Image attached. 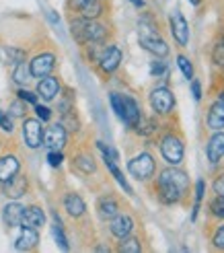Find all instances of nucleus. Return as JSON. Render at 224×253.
Segmentation results:
<instances>
[{"instance_id": "nucleus-1", "label": "nucleus", "mask_w": 224, "mask_h": 253, "mask_svg": "<svg viewBox=\"0 0 224 253\" xmlns=\"http://www.w3.org/2000/svg\"><path fill=\"white\" fill-rule=\"evenodd\" d=\"M187 175L177 169H165L158 177V200L163 204H177L187 189Z\"/></svg>"}, {"instance_id": "nucleus-2", "label": "nucleus", "mask_w": 224, "mask_h": 253, "mask_svg": "<svg viewBox=\"0 0 224 253\" xmlns=\"http://www.w3.org/2000/svg\"><path fill=\"white\" fill-rule=\"evenodd\" d=\"M70 33L78 43H91V42H103L107 37V27L101 23L91 21V19H72L70 23Z\"/></svg>"}, {"instance_id": "nucleus-3", "label": "nucleus", "mask_w": 224, "mask_h": 253, "mask_svg": "<svg viewBox=\"0 0 224 253\" xmlns=\"http://www.w3.org/2000/svg\"><path fill=\"white\" fill-rule=\"evenodd\" d=\"M138 40H140V45L146 49V52L154 54L156 58H165V56L169 54V45L165 43L163 37L156 33V27L152 25L150 19H142V21H140Z\"/></svg>"}, {"instance_id": "nucleus-4", "label": "nucleus", "mask_w": 224, "mask_h": 253, "mask_svg": "<svg viewBox=\"0 0 224 253\" xmlns=\"http://www.w3.org/2000/svg\"><path fill=\"white\" fill-rule=\"evenodd\" d=\"M183 153H185V148H183L181 138L173 136V134L163 138V142H160V155H163V159L169 163V165H173V167L181 165Z\"/></svg>"}, {"instance_id": "nucleus-5", "label": "nucleus", "mask_w": 224, "mask_h": 253, "mask_svg": "<svg viewBox=\"0 0 224 253\" xmlns=\"http://www.w3.org/2000/svg\"><path fill=\"white\" fill-rule=\"evenodd\" d=\"M128 171L136 177V179H150L152 173H154V159L148 155V153H140L136 155L130 163H128Z\"/></svg>"}, {"instance_id": "nucleus-6", "label": "nucleus", "mask_w": 224, "mask_h": 253, "mask_svg": "<svg viewBox=\"0 0 224 253\" xmlns=\"http://www.w3.org/2000/svg\"><path fill=\"white\" fill-rule=\"evenodd\" d=\"M23 138L29 148H39L43 144V128L39 118H27L23 122Z\"/></svg>"}, {"instance_id": "nucleus-7", "label": "nucleus", "mask_w": 224, "mask_h": 253, "mask_svg": "<svg viewBox=\"0 0 224 253\" xmlns=\"http://www.w3.org/2000/svg\"><path fill=\"white\" fill-rule=\"evenodd\" d=\"M56 68V56L54 54H37L31 62H29V72L33 79H43L47 74H52V70Z\"/></svg>"}, {"instance_id": "nucleus-8", "label": "nucleus", "mask_w": 224, "mask_h": 253, "mask_svg": "<svg viewBox=\"0 0 224 253\" xmlns=\"http://www.w3.org/2000/svg\"><path fill=\"white\" fill-rule=\"evenodd\" d=\"M150 105H152V109L156 113L167 116V113H171L173 105H175V97H173V93L169 91L167 86H158L150 93Z\"/></svg>"}, {"instance_id": "nucleus-9", "label": "nucleus", "mask_w": 224, "mask_h": 253, "mask_svg": "<svg viewBox=\"0 0 224 253\" xmlns=\"http://www.w3.org/2000/svg\"><path fill=\"white\" fill-rule=\"evenodd\" d=\"M66 128L62 124H52L47 130H43V146L49 150H62L66 146Z\"/></svg>"}, {"instance_id": "nucleus-10", "label": "nucleus", "mask_w": 224, "mask_h": 253, "mask_svg": "<svg viewBox=\"0 0 224 253\" xmlns=\"http://www.w3.org/2000/svg\"><path fill=\"white\" fill-rule=\"evenodd\" d=\"M119 64H121V49L117 45H107L103 49L101 58H99V68H101V72L111 74L119 68Z\"/></svg>"}, {"instance_id": "nucleus-11", "label": "nucleus", "mask_w": 224, "mask_h": 253, "mask_svg": "<svg viewBox=\"0 0 224 253\" xmlns=\"http://www.w3.org/2000/svg\"><path fill=\"white\" fill-rule=\"evenodd\" d=\"M109 231H111V235H113L115 239H119V241H121V239H126V237H130L132 231H134L132 216H128V214H117L115 218H111Z\"/></svg>"}, {"instance_id": "nucleus-12", "label": "nucleus", "mask_w": 224, "mask_h": 253, "mask_svg": "<svg viewBox=\"0 0 224 253\" xmlns=\"http://www.w3.org/2000/svg\"><path fill=\"white\" fill-rule=\"evenodd\" d=\"M171 33L173 37L177 40L179 45H187L189 43V27H187V21L183 19V15L179 10L173 12L171 17Z\"/></svg>"}, {"instance_id": "nucleus-13", "label": "nucleus", "mask_w": 224, "mask_h": 253, "mask_svg": "<svg viewBox=\"0 0 224 253\" xmlns=\"http://www.w3.org/2000/svg\"><path fill=\"white\" fill-rule=\"evenodd\" d=\"M60 81L56 77H52V74H47V77H43L39 81V84H37V95H39L43 101H54L58 95H60Z\"/></svg>"}, {"instance_id": "nucleus-14", "label": "nucleus", "mask_w": 224, "mask_h": 253, "mask_svg": "<svg viewBox=\"0 0 224 253\" xmlns=\"http://www.w3.org/2000/svg\"><path fill=\"white\" fill-rule=\"evenodd\" d=\"M39 243V235H37V229H29V226H23L21 235L15 241V249L17 251H31Z\"/></svg>"}, {"instance_id": "nucleus-15", "label": "nucleus", "mask_w": 224, "mask_h": 253, "mask_svg": "<svg viewBox=\"0 0 224 253\" xmlns=\"http://www.w3.org/2000/svg\"><path fill=\"white\" fill-rule=\"evenodd\" d=\"M140 118H142V113H140L138 103H136L132 97L123 95V118H121V122L126 124L128 128H136V124L140 122Z\"/></svg>"}, {"instance_id": "nucleus-16", "label": "nucleus", "mask_w": 224, "mask_h": 253, "mask_svg": "<svg viewBox=\"0 0 224 253\" xmlns=\"http://www.w3.org/2000/svg\"><path fill=\"white\" fill-rule=\"evenodd\" d=\"M21 171V163L15 155H6L0 159V183H6Z\"/></svg>"}, {"instance_id": "nucleus-17", "label": "nucleus", "mask_w": 224, "mask_h": 253, "mask_svg": "<svg viewBox=\"0 0 224 253\" xmlns=\"http://www.w3.org/2000/svg\"><path fill=\"white\" fill-rule=\"evenodd\" d=\"M45 224V214L41 208L37 206H29L23 210V218H21V226H29V229H39Z\"/></svg>"}, {"instance_id": "nucleus-18", "label": "nucleus", "mask_w": 224, "mask_h": 253, "mask_svg": "<svg viewBox=\"0 0 224 253\" xmlns=\"http://www.w3.org/2000/svg\"><path fill=\"white\" fill-rule=\"evenodd\" d=\"M4 194H6L8 198H12V200L25 196V194H27V177H23V175L17 173L15 177H12V179H8V181L4 183Z\"/></svg>"}, {"instance_id": "nucleus-19", "label": "nucleus", "mask_w": 224, "mask_h": 253, "mask_svg": "<svg viewBox=\"0 0 224 253\" xmlns=\"http://www.w3.org/2000/svg\"><path fill=\"white\" fill-rule=\"evenodd\" d=\"M97 212L103 220H111L119 214V204L111 196H105V198H101L97 202Z\"/></svg>"}, {"instance_id": "nucleus-20", "label": "nucleus", "mask_w": 224, "mask_h": 253, "mask_svg": "<svg viewBox=\"0 0 224 253\" xmlns=\"http://www.w3.org/2000/svg\"><path fill=\"white\" fill-rule=\"evenodd\" d=\"M206 153H208L210 163H218L224 157V132H218V134H214L212 138H210Z\"/></svg>"}, {"instance_id": "nucleus-21", "label": "nucleus", "mask_w": 224, "mask_h": 253, "mask_svg": "<svg viewBox=\"0 0 224 253\" xmlns=\"http://www.w3.org/2000/svg\"><path fill=\"white\" fill-rule=\"evenodd\" d=\"M23 210L25 206H21L19 202H10L2 210V218L8 226H21V218H23Z\"/></svg>"}, {"instance_id": "nucleus-22", "label": "nucleus", "mask_w": 224, "mask_h": 253, "mask_svg": "<svg viewBox=\"0 0 224 253\" xmlns=\"http://www.w3.org/2000/svg\"><path fill=\"white\" fill-rule=\"evenodd\" d=\"M64 208H66V212L70 214L72 218H78V216H82V214H84L86 204H84V200L78 194H68L64 198Z\"/></svg>"}, {"instance_id": "nucleus-23", "label": "nucleus", "mask_w": 224, "mask_h": 253, "mask_svg": "<svg viewBox=\"0 0 224 253\" xmlns=\"http://www.w3.org/2000/svg\"><path fill=\"white\" fill-rule=\"evenodd\" d=\"M208 128L210 130H222L224 128V103H222V101H216V103L210 107Z\"/></svg>"}, {"instance_id": "nucleus-24", "label": "nucleus", "mask_w": 224, "mask_h": 253, "mask_svg": "<svg viewBox=\"0 0 224 253\" xmlns=\"http://www.w3.org/2000/svg\"><path fill=\"white\" fill-rule=\"evenodd\" d=\"M105 12V6H103V2L101 0H91L89 4H84L82 8H80V17L82 19H91V21H95V19H99Z\"/></svg>"}, {"instance_id": "nucleus-25", "label": "nucleus", "mask_w": 224, "mask_h": 253, "mask_svg": "<svg viewBox=\"0 0 224 253\" xmlns=\"http://www.w3.org/2000/svg\"><path fill=\"white\" fill-rule=\"evenodd\" d=\"M52 235H54L56 243H58V247H60L62 251H68V249H70V245H68V239H66V235H64V229H62V222H60V218H58V214H54Z\"/></svg>"}, {"instance_id": "nucleus-26", "label": "nucleus", "mask_w": 224, "mask_h": 253, "mask_svg": "<svg viewBox=\"0 0 224 253\" xmlns=\"http://www.w3.org/2000/svg\"><path fill=\"white\" fill-rule=\"evenodd\" d=\"M105 161V165H107V169L111 171V175H113L115 177V181L123 187V189H126V194H132V187H130V183L126 181V177H123V173L117 169V165H115V161H111V159H103Z\"/></svg>"}, {"instance_id": "nucleus-27", "label": "nucleus", "mask_w": 224, "mask_h": 253, "mask_svg": "<svg viewBox=\"0 0 224 253\" xmlns=\"http://www.w3.org/2000/svg\"><path fill=\"white\" fill-rule=\"evenodd\" d=\"M12 79H15V83H17V84L25 86V84H27V83L31 81V72H29V66L25 64V62H21V64H17L15 72H12Z\"/></svg>"}, {"instance_id": "nucleus-28", "label": "nucleus", "mask_w": 224, "mask_h": 253, "mask_svg": "<svg viewBox=\"0 0 224 253\" xmlns=\"http://www.w3.org/2000/svg\"><path fill=\"white\" fill-rule=\"evenodd\" d=\"M74 167L89 175V173H95V161L89 155H78L76 159H74Z\"/></svg>"}, {"instance_id": "nucleus-29", "label": "nucleus", "mask_w": 224, "mask_h": 253, "mask_svg": "<svg viewBox=\"0 0 224 253\" xmlns=\"http://www.w3.org/2000/svg\"><path fill=\"white\" fill-rule=\"evenodd\" d=\"M64 128L68 130V132H76L78 128H80V122H78V118L74 116V111L70 109V111H66L64 116H62V122H60Z\"/></svg>"}, {"instance_id": "nucleus-30", "label": "nucleus", "mask_w": 224, "mask_h": 253, "mask_svg": "<svg viewBox=\"0 0 224 253\" xmlns=\"http://www.w3.org/2000/svg\"><path fill=\"white\" fill-rule=\"evenodd\" d=\"M117 249H119L121 253H138V251H142V245H140L138 239L126 237V239H121V245H119Z\"/></svg>"}, {"instance_id": "nucleus-31", "label": "nucleus", "mask_w": 224, "mask_h": 253, "mask_svg": "<svg viewBox=\"0 0 224 253\" xmlns=\"http://www.w3.org/2000/svg\"><path fill=\"white\" fill-rule=\"evenodd\" d=\"M136 130H138V134H142V136H150L152 132H156V122L140 118V122L136 124Z\"/></svg>"}, {"instance_id": "nucleus-32", "label": "nucleus", "mask_w": 224, "mask_h": 253, "mask_svg": "<svg viewBox=\"0 0 224 253\" xmlns=\"http://www.w3.org/2000/svg\"><path fill=\"white\" fill-rule=\"evenodd\" d=\"M109 101H111V107H113L115 116L121 120V118H123V95H119V93H111V95H109Z\"/></svg>"}, {"instance_id": "nucleus-33", "label": "nucleus", "mask_w": 224, "mask_h": 253, "mask_svg": "<svg viewBox=\"0 0 224 253\" xmlns=\"http://www.w3.org/2000/svg\"><path fill=\"white\" fill-rule=\"evenodd\" d=\"M177 66L181 68L185 79H193V66H191V62L185 56H177Z\"/></svg>"}, {"instance_id": "nucleus-34", "label": "nucleus", "mask_w": 224, "mask_h": 253, "mask_svg": "<svg viewBox=\"0 0 224 253\" xmlns=\"http://www.w3.org/2000/svg\"><path fill=\"white\" fill-rule=\"evenodd\" d=\"M204 181L200 179L195 183V206H193V212H191V220H195V216H197V210H200V202H202V198H204Z\"/></svg>"}, {"instance_id": "nucleus-35", "label": "nucleus", "mask_w": 224, "mask_h": 253, "mask_svg": "<svg viewBox=\"0 0 224 253\" xmlns=\"http://www.w3.org/2000/svg\"><path fill=\"white\" fill-rule=\"evenodd\" d=\"M97 148L101 150V155H103V159H111V161H117L119 159V155H117V150L115 148H111L109 144H105V142H101L99 140L97 142Z\"/></svg>"}, {"instance_id": "nucleus-36", "label": "nucleus", "mask_w": 224, "mask_h": 253, "mask_svg": "<svg viewBox=\"0 0 224 253\" xmlns=\"http://www.w3.org/2000/svg\"><path fill=\"white\" fill-rule=\"evenodd\" d=\"M210 210H212L214 216L224 218V196L214 198V200H212V204H210Z\"/></svg>"}, {"instance_id": "nucleus-37", "label": "nucleus", "mask_w": 224, "mask_h": 253, "mask_svg": "<svg viewBox=\"0 0 224 253\" xmlns=\"http://www.w3.org/2000/svg\"><path fill=\"white\" fill-rule=\"evenodd\" d=\"M6 54H8V60L12 62V64H21V62H25V52H23V49L6 47Z\"/></svg>"}, {"instance_id": "nucleus-38", "label": "nucleus", "mask_w": 224, "mask_h": 253, "mask_svg": "<svg viewBox=\"0 0 224 253\" xmlns=\"http://www.w3.org/2000/svg\"><path fill=\"white\" fill-rule=\"evenodd\" d=\"M25 113H27V107H25V101H15V103L10 105V116L12 118H25Z\"/></svg>"}, {"instance_id": "nucleus-39", "label": "nucleus", "mask_w": 224, "mask_h": 253, "mask_svg": "<svg viewBox=\"0 0 224 253\" xmlns=\"http://www.w3.org/2000/svg\"><path fill=\"white\" fill-rule=\"evenodd\" d=\"M62 161H64V155H62V150H49V153H47L49 167H60Z\"/></svg>"}, {"instance_id": "nucleus-40", "label": "nucleus", "mask_w": 224, "mask_h": 253, "mask_svg": "<svg viewBox=\"0 0 224 253\" xmlns=\"http://www.w3.org/2000/svg\"><path fill=\"white\" fill-rule=\"evenodd\" d=\"M165 72H167V64L163 60H154L150 64V74H152V77H163Z\"/></svg>"}, {"instance_id": "nucleus-41", "label": "nucleus", "mask_w": 224, "mask_h": 253, "mask_svg": "<svg viewBox=\"0 0 224 253\" xmlns=\"http://www.w3.org/2000/svg\"><path fill=\"white\" fill-rule=\"evenodd\" d=\"M212 60L216 62L218 66H224V42L218 43V45H214V49H212Z\"/></svg>"}, {"instance_id": "nucleus-42", "label": "nucleus", "mask_w": 224, "mask_h": 253, "mask_svg": "<svg viewBox=\"0 0 224 253\" xmlns=\"http://www.w3.org/2000/svg\"><path fill=\"white\" fill-rule=\"evenodd\" d=\"M17 95H19V99H21V101H27V103H31V105H37V95H35V93L21 88V91H19Z\"/></svg>"}, {"instance_id": "nucleus-43", "label": "nucleus", "mask_w": 224, "mask_h": 253, "mask_svg": "<svg viewBox=\"0 0 224 253\" xmlns=\"http://www.w3.org/2000/svg\"><path fill=\"white\" fill-rule=\"evenodd\" d=\"M35 113H37V118H39L41 122L52 120V111H49L45 105H35Z\"/></svg>"}, {"instance_id": "nucleus-44", "label": "nucleus", "mask_w": 224, "mask_h": 253, "mask_svg": "<svg viewBox=\"0 0 224 253\" xmlns=\"http://www.w3.org/2000/svg\"><path fill=\"white\" fill-rule=\"evenodd\" d=\"M89 2H91V0H66V6L70 10H74V12H80V8L84 4H89Z\"/></svg>"}, {"instance_id": "nucleus-45", "label": "nucleus", "mask_w": 224, "mask_h": 253, "mask_svg": "<svg viewBox=\"0 0 224 253\" xmlns=\"http://www.w3.org/2000/svg\"><path fill=\"white\" fill-rule=\"evenodd\" d=\"M0 128L8 134L12 132V120L8 118V113H0Z\"/></svg>"}, {"instance_id": "nucleus-46", "label": "nucleus", "mask_w": 224, "mask_h": 253, "mask_svg": "<svg viewBox=\"0 0 224 253\" xmlns=\"http://www.w3.org/2000/svg\"><path fill=\"white\" fill-rule=\"evenodd\" d=\"M214 245H216L218 249H224V226H220V229L216 231V235H214Z\"/></svg>"}, {"instance_id": "nucleus-47", "label": "nucleus", "mask_w": 224, "mask_h": 253, "mask_svg": "<svg viewBox=\"0 0 224 253\" xmlns=\"http://www.w3.org/2000/svg\"><path fill=\"white\" fill-rule=\"evenodd\" d=\"M191 93H193L195 101L202 99V84H200V81H191Z\"/></svg>"}, {"instance_id": "nucleus-48", "label": "nucleus", "mask_w": 224, "mask_h": 253, "mask_svg": "<svg viewBox=\"0 0 224 253\" xmlns=\"http://www.w3.org/2000/svg\"><path fill=\"white\" fill-rule=\"evenodd\" d=\"M214 189H216V194L224 196V177H222V179H218V181L214 183Z\"/></svg>"}, {"instance_id": "nucleus-49", "label": "nucleus", "mask_w": 224, "mask_h": 253, "mask_svg": "<svg viewBox=\"0 0 224 253\" xmlns=\"http://www.w3.org/2000/svg\"><path fill=\"white\" fill-rule=\"evenodd\" d=\"M130 2H132L134 6H138V8H142V6H144V0H130Z\"/></svg>"}, {"instance_id": "nucleus-50", "label": "nucleus", "mask_w": 224, "mask_h": 253, "mask_svg": "<svg viewBox=\"0 0 224 253\" xmlns=\"http://www.w3.org/2000/svg\"><path fill=\"white\" fill-rule=\"evenodd\" d=\"M189 2H191L193 6H197V4H200V2H202V0H189Z\"/></svg>"}, {"instance_id": "nucleus-51", "label": "nucleus", "mask_w": 224, "mask_h": 253, "mask_svg": "<svg viewBox=\"0 0 224 253\" xmlns=\"http://www.w3.org/2000/svg\"><path fill=\"white\" fill-rule=\"evenodd\" d=\"M220 101H222V103H224V93H222V95H220Z\"/></svg>"}]
</instances>
